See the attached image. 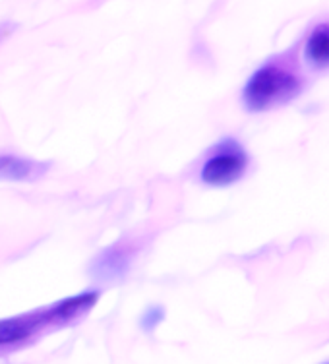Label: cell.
Wrapping results in <instances>:
<instances>
[{
	"label": "cell",
	"instance_id": "obj_4",
	"mask_svg": "<svg viewBox=\"0 0 329 364\" xmlns=\"http://www.w3.org/2000/svg\"><path fill=\"white\" fill-rule=\"evenodd\" d=\"M50 163L36 161L14 154H0V181L37 182L49 173Z\"/></svg>",
	"mask_w": 329,
	"mask_h": 364
},
{
	"label": "cell",
	"instance_id": "obj_2",
	"mask_svg": "<svg viewBox=\"0 0 329 364\" xmlns=\"http://www.w3.org/2000/svg\"><path fill=\"white\" fill-rule=\"evenodd\" d=\"M248 168V155L238 141L227 138L219 144L202 167V181L210 186H229L240 181Z\"/></svg>",
	"mask_w": 329,
	"mask_h": 364
},
{
	"label": "cell",
	"instance_id": "obj_6",
	"mask_svg": "<svg viewBox=\"0 0 329 364\" xmlns=\"http://www.w3.org/2000/svg\"><path fill=\"white\" fill-rule=\"evenodd\" d=\"M128 262H130V256L126 250L120 246H112V248H107L105 252L93 262V273L99 277L122 275L128 269Z\"/></svg>",
	"mask_w": 329,
	"mask_h": 364
},
{
	"label": "cell",
	"instance_id": "obj_7",
	"mask_svg": "<svg viewBox=\"0 0 329 364\" xmlns=\"http://www.w3.org/2000/svg\"><path fill=\"white\" fill-rule=\"evenodd\" d=\"M12 31H14V26H12V23H2V26H0V43L4 41Z\"/></svg>",
	"mask_w": 329,
	"mask_h": 364
},
{
	"label": "cell",
	"instance_id": "obj_3",
	"mask_svg": "<svg viewBox=\"0 0 329 364\" xmlns=\"http://www.w3.org/2000/svg\"><path fill=\"white\" fill-rule=\"evenodd\" d=\"M56 326L53 309H43L29 312V314L14 316V318H4L0 320V347L4 345L18 343L36 333L43 326Z\"/></svg>",
	"mask_w": 329,
	"mask_h": 364
},
{
	"label": "cell",
	"instance_id": "obj_1",
	"mask_svg": "<svg viewBox=\"0 0 329 364\" xmlns=\"http://www.w3.org/2000/svg\"><path fill=\"white\" fill-rule=\"evenodd\" d=\"M302 90L301 76L288 66L269 63L261 66L246 82L242 101L248 111L261 112L293 101Z\"/></svg>",
	"mask_w": 329,
	"mask_h": 364
},
{
	"label": "cell",
	"instance_id": "obj_5",
	"mask_svg": "<svg viewBox=\"0 0 329 364\" xmlns=\"http://www.w3.org/2000/svg\"><path fill=\"white\" fill-rule=\"evenodd\" d=\"M304 58L314 68L329 66V23H320L312 29V33L304 45Z\"/></svg>",
	"mask_w": 329,
	"mask_h": 364
}]
</instances>
